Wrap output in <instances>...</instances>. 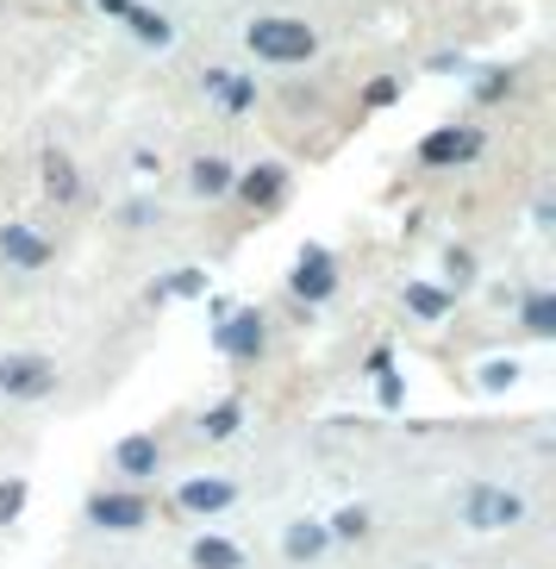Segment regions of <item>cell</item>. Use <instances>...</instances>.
Listing matches in <instances>:
<instances>
[{
	"instance_id": "6da1fadb",
	"label": "cell",
	"mask_w": 556,
	"mask_h": 569,
	"mask_svg": "<svg viewBox=\"0 0 556 569\" xmlns=\"http://www.w3.org/2000/svg\"><path fill=\"white\" fill-rule=\"evenodd\" d=\"M251 51L263 57V63H306V57L320 51V38H313V26H301V19H256Z\"/></svg>"
},
{
	"instance_id": "7a4b0ae2",
	"label": "cell",
	"mask_w": 556,
	"mask_h": 569,
	"mask_svg": "<svg viewBox=\"0 0 556 569\" xmlns=\"http://www.w3.org/2000/svg\"><path fill=\"white\" fill-rule=\"evenodd\" d=\"M463 519H469L475 532H501V526H519V519H525V501L513 495V488L482 482V488L463 495Z\"/></svg>"
},
{
	"instance_id": "3957f363",
	"label": "cell",
	"mask_w": 556,
	"mask_h": 569,
	"mask_svg": "<svg viewBox=\"0 0 556 569\" xmlns=\"http://www.w3.org/2000/svg\"><path fill=\"white\" fill-rule=\"evenodd\" d=\"M51 363L44 357H7L0 363V395H13V401H38V395H51Z\"/></svg>"
},
{
	"instance_id": "277c9868",
	"label": "cell",
	"mask_w": 556,
	"mask_h": 569,
	"mask_svg": "<svg viewBox=\"0 0 556 569\" xmlns=\"http://www.w3.org/2000/svg\"><path fill=\"white\" fill-rule=\"evenodd\" d=\"M482 151V132H469V126H444V132H432L419 144V157L432 169H444V163H469V157Z\"/></svg>"
},
{
	"instance_id": "5b68a950",
	"label": "cell",
	"mask_w": 556,
	"mask_h": 569,
	"mask_svg": "<svg viewBox=\"0 0 556 569\" xmlns=\"http://www.w3.org/2000/svg\"><path fill=\"white\" fill-rule=\"evenodd\" d=\"M332 288H337V269H332V257H325L320 244H306V257L294 263V295H301V301H325Z\"/></svg>"
},
{
	"instance_id": "8992f818",
	"label": "cell",
	"mask_w": 556,
	"mask_h": 569,
	"mask_svg": "<svg viewBox=\"0 0 556 569\" xmlns=\"http://www.w3.org/2000/svg\"><path fill=\"white\" fill-rule=\"evenodd\" d=\"M88 519L107 526V532H132V526H144V501H138V495H94V501H88Z\"/></svg>"
},
{
	"instance_id": "52a82bcc",
	"label": "cell",
	"mask_w": 556,
	"mask_h": 569,
	"mask_svg": "<svg viewBox=\"0 0 556 569\" xmlns=\"http://www.w3.org/2000/svg\"><path fill=\"white\" fill-rule=\"evenodd\" d=\"M0 257L19 269H44L51 263V244L32 232V226H0Z\"/></svg>"
},
{
	"instance_id": "ba28073f",
	"label": "cell",
	"mask_w": 556,
	"mask_h": 569,
	"mask_svg": "<svg viewBox=\"0 0 556 569\" xmlns=\"http://www.w3.org/2000/svg\"><path fill=\"white\" fill-rule=\"evenodd\" d=\"M237 501V488L225 482V476H194V482H182V507L188 513H220V507Z\"/></svg>"
},
{
	"instance_id": "9c48e42d",
	"label": "cell",
	"mask_w": 556,
	"mask_h": 569,
	"mask_svg": "<svg viewBox=\"0 0 556 569\" xmlns=\"http://www.w3.org/2000/svg\"><path fill=\"white\" fill-rule=\"evenodd\" d=\"M213 345L232 351V357H256V351H263V319H256V313H232L220 332H213Z\"/></svg>"
},
{
	"instance_id": "30bf717a",
	"label": "cell",
	"mask_w": 556,
	"mask_h": 569,
	"mask_svg": "<svg viewBox=\"0 0 556 569\" xmlns=\"http://www.w3.org/2000/svg\"><path fill=\"white\" fill-rule=\"evenodd\" d=\"M282 188H287V176L275 163H263V169H251V176H244V201L270 207V201H282Z\"/></svg>"
},
{
	"instance_id": "8fae6325",
	"label": "cell",
	"mask_w": 556,
	"mask_h": 569,
	"mask_svg": "<svg viewBox=\"0 0 556 569\" xmlns=\"http://www.w3.org/2000/svg\"><path fill=\"white\" fill-rule=\"evenodd\" d=\"M188 557H194V569H237L244 563V551H237L232 538H201Z\"/></svg>"
},
{
	"instance_id": "7c38bea8",
	"label": "cell",
	"mask_w": 556,
	"mask_h": 569,
	"mask_svg": "<svg viewBox=\"0 0 556 569\" xmlns=\"http://www.w3.org/2000/svg\"><path fill=\"white\" fill-rule=\"evenodd\" d=\"M325 526H287V557H294V563H313V557L325 551Z\"/></svg>"
},
{
	"instance_id": "4fadbf2b",
	"label": "cell",
	"mask_w": 556,
	"mask_h": 569,
	"mask_svg": "<svg viewBox=\"0 0 556 569\" xmlns=\"http://www.w3.org/2000/svg\"><path fill=\"white\" fill-rule=\"evenodd\" d=\"M406 307H413L419 319H444V313H451V295L432 288V282H413V288H406Z\"/></svg>"
},
{
	"instance_id": "5bb4252c",
	"label": "cell",
	"mask_w": 556,
	"mask_h": 569,
	"mask_svg": "<svg viewBox=\"0 0 556 569\" xmlns=\"http://www.w3.org/2000/svg\"><path fill=\"white\" fill-rule=\"evenodd\" d=\"M119 469H125V476H151V469H156V445H151V438H125V445H119Z\"/></svg>"
},
{
	"instance_id": "9a60e30c",
	"label": "cell",
	"mask_w": 556,
	"mask_h": 569,
	"mask_svg": "<svg viewBox=\"0 0 556 569\" xmlns=\"http://www.w3.org/2000/svg\"><path fill=\"white\" fill-rule=\"evenodd\" d=\"M206 88H220V101L232 107V113H244V107L256 101V88H251V82H237V76H220V69H206Z\"/></svg>"
},
{
	"instance_id": "2e32d148",
	"label": "cell",
	"mask_w": 556,
	"mask_h": 569,
	"mask_svg": "<svg viewBox=\"0 0 556 569\" xmlns=\"http://www.w3.org/2000/svg\"><path fill=\"white\" fill-rule=\"evenodd\" d=\"M525 332L538 338L556 332V295H525Z\"/></svg>"
},
{
	"instance_id": "e0dca14e",
	"label": "cell",
	"mask_w": 556,
	"mask_h": 569,
	"mask_svg": "<svg viewBox=\"0 0 556 569\" xmlns=\"http://www.w3.org/2000/svg\"><path fill=\"white\" fill-rule=\"evenodd\" d=\"M225 188H232V169L220 157H201L194 163V194H225Z\"/></svg>"
},
{
	"instance_id": "ac0fdd59",
	"label": "cell",
	"mask_w": 556,
	"mask_h": 569,
	"mask_svg": "<svg viewBox=\"0 0 556 569\" xmlns=\"http://www.w3.org/2000/svg\"><path fill=\"white\" fill-rule=\"evenodd\" d=\"M44 182H51V194H57V201H75V169H69L57 151L44 157Z\"/></svg>"
},
{
	"instance_id": "d6986e66",
	"label": "cell",
	"mask_w": 556,
	"mask_h": 569,
	"mask_svg": "<svg viewBox=\"0 0 556 569\" xmlns=\"http://www.w3.org/2000/svg\"><path fill=\"white\" fill-rule=\"evenodd\" d=\"M201 288H206L201 269H182V276H163V282H156L151 295H201Z\"/></svg>"
},
{
	"instance_id": "ffe728a7",
	"label": "cell",
	"mask_w": 556,
	"mask_h": 569,
	"mask_svg": "<svg viewBox=\"0 0 556 569\" xmlns=\"http://www.w3.org/2000/svg\"><path fill=\"white\" fill-rule=\"evenodd\" d=\"M26 507V482H0V519H19Z\"/></svg>"
},
{
	"instance_id": "44dd1931",
	"label": "cell",
	"mask_w": 556,
	"mask_h": 569,
	"mask_svg": "<svg viewBox=\"0 0 556 569\" xmlns=\"http://www.w3.org/2000/svg\"><path fill=\"white\" fill-rule=\"evenodd\" d=\"M506 88H513V76H501V69H494V76H482L475 101H506Z\"/></svg>"
},
{
	"instance_id": "7402d4cb",
	"label": "cell",
	"mask_w": 556,
	"mask_h": 569,
	"mask_svg": "<svg viewBox=\"0 0 556 569\" xmlns=\"http://www.w3.org/2000/svg\"><path fill=\"white\" fill-rule=\"evenodd\" d=\"M363 526H370V519L356 513V507H344V513L332 519V532H337V538H356V532H363Z\"/></svg>"
},
{
	"instance_id": "603a6c76",
	"label": "cell",
	"mask_w": 556,
	"mask_h": 569,
	"mask_svg": "<svg viewBox=\"0 0 556 569\" xmlns=\"http://www.w3.org/2000/svg\"><path fill=\"white\" fill-rule=\"evenodd\" d=\"M232 426H237V407H220V413L206 419V432H213V438H225Z\"/></svg>"
},
{
	"instance_id": "cb8c5ba5",
	"label": "cell",
	"mask_w": 556,
	"mask_h": 569,
	"mask_svg": "<svg viewBox=\"0 0 556 569\" xmlns=\"http://www.w3.org/2000/svg\"><path fill=\"white\" fill-rule=\"evenodd\" d=\"M394 101V82L382 76V82H370V107H388Z\"/></svg>"
},
{
	"instance_id": "d4e9b609",
	"label": "cell",
	"mask_w": 556,
	"mask_h": 569,
	"mask_svg": "<svg viewBox=\"0 0 556 569\" xmlns=\"http://www.w3.org/2000/svg\"><path fill=\"white\" fill-rule=\"evenodd\" d=\"M482 382H488V388H506V382H513V363H488V376H482Z\"/></svg>"
}]
</instances>
